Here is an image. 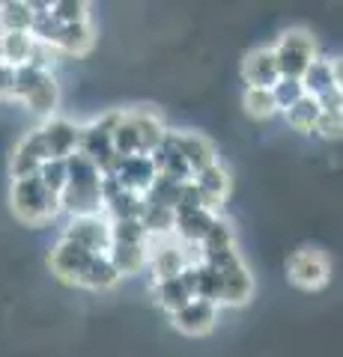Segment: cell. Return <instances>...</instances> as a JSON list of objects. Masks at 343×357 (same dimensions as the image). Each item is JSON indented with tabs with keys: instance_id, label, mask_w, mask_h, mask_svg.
I'll list each match as a JSON object with an SVG mask.
<instances>
[{
	"instance_id": "cell-1",
	"label": "cell",
	"mask_w": 343,
	"mask_h": 357,
	"mask_svg": "<svg viewBox=\"0 0 343 357\" xmlns=\"http://www.w3.org/2000/svg\"><path fill=\"white\" fill-rule=\"evenodd\" d=\"M9 206H13L15 218L27 227H39L54 215H60V197L45 191L36 176L15 178L13 191H9Z\"/></svg>"
},
{
	"instance_id": "cell-2",
	"label": "cell",
	"mask_w": 343,
	"mask_h": 357,
	"mask_svg": "<svg viewBox=\"0 0 343 357\" xmlns=\"http://www.w3.org/2000/svg\"><path fill=\"white\" fill-rule=\"evenodd\" d=\"M206 265L215 268V274H218V280H221L218 304H227V307L248 304L251 295H254V277L248 271V265L242 262L239 250L218 253V256H212V259H206Z\"/></svg>"
},
{
	"instance_id": "cell-3",
	"label": "cell",
	"mask_w": 343,
	"mask_h": 357,
	"mask_svg": "<svg viewBox=\"0 0 343 357\" xmlns=\"http://www.w3.org/2000/svg\"><path fill=\"white\" fill-rule=\"evenodd\" d=\"M119 119H123V110H114V114H105L98 116L93 126L81 128V137H78V152L84 158H90L98 173L102 176H110L117 167V155H114V146H110V131L119 126Z\"/></svg>"
},
{
	"instance_id": "cell-4",
	"label": "cell",
	"mask_w": 343,
	"mask_h": 357,
	"mask_svg": "<svg viewBox=\"0 0 343 357\" xmlns=\"http://www.w3.org/2000/svg\"><path fill=\"white\" fill-rule=\"evenodd\" d=\"M272 54H275V63H278L281 77H293V81H298L307 66L316 60V42L307 30L293 27L281 36L278 48H272Z\"/></svg>"
},
{
	"instance_id": "cell-5",
	"label": "cell",
	"mask_w": 343,
	"mask_h": 357,
	"mask_svg": "<svg viewBox=\"0 0 343 357\" xmlns=\"http://www.w3.org/2000/svg\"><path fill=\"white\" fill-rule=\"evenodd\" d=\"M286 274H290V280L298 289L314 292V289H323L328 283L331 268H328V259L319 250L302 248V250H295L290 259H286Z\"/></svg>"
},
{
	"instance_id": "cell-6",
	"label": "cell",
	"mask_w": 343,
	"mask_h": 357,
	"mask_svg": "<svg viewBox=\"0 0 343 357\" xmlns=\"http://www.w3.org/2000/svg\"><path fill=\"white\" fill-rule=\"evenodd\" d=\"M90 259H93L90 250H84L72 241H60L57 248L48 253V268L57 280L69 283V286H81V277L87 271V265H90Z\"/></svg>"
},
{
	"instance_id": "cell-7",
	"label": "cell",
	"mask_w": 343,
	"mask_h": 357,
	"mask_svg": "<svg viewBox=\"0 0 343 357\" xmlns=\"http://www.w3.org/2000/svg\"><path fill=\"white\" fill-rule=\"evenodd\" d=\"M63 241H72L90 253H108L110 248V223L98 215L90 218H72L63 232Z\"/></svg>"
},
{
	"instance_id": "cell-8",
	"label": "cell",
	"mask_w": 343,
	"mask_h": 357,
	"mask_svg": "<svg viewBox=\"0 0 343 357\" xmlns=\"http://www.w3.org/2000/svg\"><path fill=\"white\" fill-rule=\"evenodd\" d=\"M110 178L129 194L143 197L149 191V185L156 182V167H152L149 155H131V158H119Z\"/></svg>"
},
{
	"instance_id": "cell-9",
	"label": "cell",
	"mask_w": 343,
	"mask_h": 357,
	"mask_svg": "<svg viewBox=\"0 0 343 357\" xmlns=\"http://www.w3.org/2000/svg\"><path fill=\"white\" fill-rule=\"evenodd\" d=\"M173 328L185 333V337H203L215 328L218 321V307L209 304V301H200V298H191L182 310L173 312Z\"/></svg>"
},
{
	"instance_id": "cell-10",
	"label": "cell",
	"mask_w": 343,
	"mask_h": 357,
	"mask_svg": "<svg viewBox=\"0 0 343 357\" xmlns=\"http://www.w3.org/2000/svg\"><path fill=\"white\" fill-rule=\"evenodd\" d=\"M45 161H48V149H45V140H42V131L36 128L15 146L9 170H13V178H27V176H36Z\"/></svg>"
},
{
	"instance_id": "cell-11",
	"label": "cell",
	"mask_w": 343,
	"mask_h": 357,
	"mask_svg": "<svg viewBox=\"0 0 343 357\" xmlns=\"http://www.w3.org/2000/svg\"><path fill=\"white\" fill-rule=\"evenodd\" d=\"M42 131V140H45V149H48V158H69L72 152H78V137H81V128L69 119H48L45 126L39 128Z\"/></svg>"
},
{
	"instance_id": "cell-12",
	"label": "cell",
	"mask_w": 343,
	"mask_h": 357,
	"mask_svg": "<svg viewBox=\"0 0 343 357\" xmlns=\"http://www.w3.org/2000/svg\"><path fill=\"white\" fill-rule=\"evenodd\" d=\"M191 182H194L197 191H200L203 208L215 215V211L221 208V203L227 199V194H230V173L221 164H212V167H206V170L194 173Z\"/></svg>"
},
{
	"instance_id": "cell-13",
	"label": "cell",
	"mask_w": 343,
	"mask_h": 357,
	"mask_svg": "<svg viewBox=\"0 0 343 357\" xmlns=\"http://www.w3.org/2000/svg\"><path fill=\"white\" fill-rule=\"evenodd\" d=\"M242 77L254 89H272L281 81L278 63H275L272 48H254L245 60H242Z\"/></svg>"
},
{
	"instance_id": "cell-14",
	"label": "cell",
	"mask_w": 343,
	"mask_h": 357,
	"mask_svg": "<svg viewBox=\"0 0 343 357\" xmlns=\"http://www.w3.org/2000/svg\"><path fill=\"white\" fill-rule=\"evenodd\" d=\"M173 143H176V149H180V155H182V161L188 164V170H191V176L206 170V167L218 164L215 146L203 137V134H194V131L173 134Z\"/></svg>"
},
{
	"instance_id": "cell-15",
	"label": "cell",
	"mask_w": 343,
	"mask_h": 357,
	"mask_svg": "<svg viewBox=\"0 0 343 357\" xmlns=\"http://www.w3.org/2000/svg\"><path fill=\"white\" fill-rule=\"evenodd\" d=\"M102 206L108 208L110 220H126V218H140L143 211V197L123 191L110 176H102Z\"/></svg>"
},
{
	"instance_id": "cell-16",
	"label": "cell",
	"mask_w": 343,
	"mask_h": 357,
	"mask_svg": "<svg viewBox=\"0 0 343 357\" xmlns=\"http://www.w3.org/2000/svg\"><path fill=\"white\" fill-rule=\"evenodd\" d=\"M149 158H152V167H156V176L170 178V182H176V185L191 182V170H188V164L182 161V155H180V149H176L170 131H168V137L159 143V149L152 152Z\"/></svg>"
},
{
	"instance_id": "cell-17",
	"label": "cell",
	"mask_w": 343,
	"mask_h": 357,
	"mask_svg": "<svg viewBox=\"0 0 343 357\" xmlns=\"http://www.w3.org/2000/svg\"><path fill=\"white\" fill-rule=\"evenodd\" d=\"M66 161V188H75V191H102V173L98 167L84 158L81 152H72Z\"/></svg>"
},
{
	"instance_id": "cell-18",
	"label": "cell",
	"mask_w": 343,
	"mask_h": 357,
	"mask_svg": "<svg viewBox=\"0 0 343 357\" xmlns=\"http://www.w3.org/2000/svg\"><path fill=\"white\" fill-rule=\"evenodd\" d=\"M215 220H218V215H212V211H206V208L173 211V232L188 244H200Z\"/></svg>"
},
{
	"instance_id": "cell-19",
	"label": "cell",
	"mask_w": 343,
	"mask_h": 357,
	"mask_svg": "<svg viewBox=\"0 0 343 357\" xmlns=\"http://www.w3.org/2000/svg\"><path fill=\"white\" fill-rule=\"evenodd\" d=\"M131 128L138 131V143H140V155H152L159 149V143L168 137V128L161 126V119L149 110H135V114H126Z\"/></svg>"
},
{
	"instance_id": "cell-20",
	"label": "cell",
	"mask_w": 343,
	"mask_h": 357,
	"mask_svg": "<svg viewBox=\"0 0 343 357\" xmlns=\"http://www.w3.org/2000/svg\"><path fill=\"white\" fill-rule=\"evenodd\" d=\"M298 81H302L305 96H311V98H323V96L331 93V89H340V81L335 75V66H331V60H314Z\"/></svg>"
},
{
	"instance_id": "cell-21",
	"label": "cell",
	"mask_w": 343,
	"mask_h": 357,
	"mask_svg": "<svg viewBox=\"0 0 343 357\" xmlns=\"http://www.w3.org/2000/svg\"><path fill=\"white\" fill-rule=\"evenodd\" d=\"M105 256L117 268L119 277H129V274H138L147 265V244H117L114 241Z\"/></svg>"
},
{
	"instance_id": "cell-22",
	"label": "cell",
	"mask_w": 343,
	"mask_h": 357,
	"mask_svg": "<svg viewBox=\"0 0 343 357\" xmlns=\"http://www.w3.org/2000/svg\"><path fill=\"white\" fill-rule=\"evenodd\" d=\"M93 27L90 21H81V24H60V33H57V42H54V48H60L66 54H75V57H81L93 48Z\"/></svg>"
},
{
	"instance_id": "cell-23",
	"label": "cell",
	"mask_w": 343,
	"mask_h": 357,
	"mask_svg": "<svg viewBox=\"0 0 343 357\" xmlns=\"http://www.w3.org/2000/svg\"><path fill=\"white\" fill-rule=\"evenodd\" d=\"M119 280L117 268L110 265V259L105 253H93L90 265H87V271L81 277V286L84 289H93V292H105V289H114Z\"/></svg>"
},
{
	"instance_id": "cell-24",
	"label": "cell",
	"mask_w": 343,
	"mask_h": 357,
	"mask_svg": "<svg viewBox=\"0 0 343 357\" xmlns=\"http://www.w3.org/2000/svg\"><path fill=\"white\" fill-rule=\"evenodd\" d=\"M33 45L36 42H33L30 33H0V60L6 66H13V69L27 66Z\"/></svg>"
},
{
	"instance_id": "cell-25",
	"label": "cell",
	"mask_w": 343,
	"mask_h": 357,
	"mask_svg": "<svg viewBox=\"0 0 343 357\" xmlns=\"http://www.w3.org/2000/svg\"><path fill=\"white\" fill-rule=\"evenodd\" d=\"M200 248H203V262L212 259V256H218V253L236 250V236H233V229H230V223L218 218L212 227H209L206 236H203Z\"/></svg>"
},
{
	"instance_id": "cell-26",
	"label": "cell",
	"mask_w": 343,
	"mask_h": 357,
	"mask_svg": "<svg viewBox=\"0 0 343 357\" xmlns=\"http://www.w3.org/2000/svg\"><path fill=\"white\" fill-rule=\"evenodd\" d=\"M152 295H156V304H159L164 312H170V316H173L176 310H182L188 301H191V292H188V289L182 286L180 277L156 283V286H152Z\"/></svg>"
},
{
	"instance_id": "cell-27",
	"label": "cell",
	"mask_w": 343,
	"mask_h": 357,
	"mask_svg": "<svg viewBox=\"0 0 343 357\" xmlns=\"http://www.w3.org/2000/svg\"><path fill=\"white\" fill-rule=\"evenodd\" d=\"M57 102H60V86H57V81H54L51 72L42 75L36 89L24 98V105L33 110V114H51V110L57 107Z\"/></svg>"
},
{
	"instance_id": "cell-28",
	"label": "cell",
	"mask_w": 343,
	"mask_h": 357,
	"mask_svg": "<svg viewBox=\"0 0 343 357\" xmlns=\"http://www.w3.org/2000/svg\"><path fill=\"white\" fill-rule=\"evenodd\" d=\"M30 24H33L30 3H24V0L0 3V27H3V33H30Z\"/></svg>"
},
{
	"instance_id": "cell-29",
	"label": "cell",
	"mask_w": 343,
	"mask_h": 357,
	"mask_svg": "<svg viewBox=\"0 0 343 357\" xmlns=\"http://www.w3.org/2000/svg\"><path fill=\"white\" fill-rule=\"evenodd\" d=\"M284 114H286V122H290L293 131L311 134L314 126H316V119H319V102H316V98H311V96H302L293 107H286Z\"/></svg>"
},
{
	"instance_id": "cell-30",
	"label": "cell",
	"mask_w": 343,
	"mask_h": 357,
	"mask_svg": "<svg viewBox=\"0 0 343 357\" xmlns=\"http://www.w3.org/2000/svg\"><path fill=\"white\" fill-rule=\"evenodd\" d=\"M185 265H188V259L180 248H161L156 256H152V277H156V283L173 280V277L182 274Z\"/></svg>"
},
{
	"instance_id": "cell-31",
	"label": "cell",
	"mask_w": 343,
	"mask_h": 357,
	"mask_svg": "<svg viewBox=\"0 0 343 357\" xmlns=\"http://www.w3.org/2000/svg\"><path fill=\"white\" fill-rule=\"evenodd\" d=\"M138 220H140L143 232H147V238L149 236H164V232H173V211L170 208L143 203V211H140Z\"/></svg>"
},
{
	"instance_id": "cell-32",
	"label": "cell",
	"mask_w": 343,
	"mask_h": 357,
	"mask_svg": "<svg viewBox=\"0 0 343 357\" xmlns=\"http://www.w3.org/2000/svg\"><path fill=\"white\" fill-rule=\"evenodd\" d=\"M110 146H114L117 158H131V155H140V143H138V131L131 128L129 116L123 114L119 126L110 131Z\"/></svg>"
},
{
	"instance_id": "cell-33",
	"label": "cell",
	"mask_w": 343,
	"mask_h": 357,
	"mask_svg": "<svg viewBox=\"0 0 343 357\" xmlns=\"http://www.w3.org/2000/svg\"><path fill=\"white\" fill-rule=\"evenodd\" d=\"M242 105H245V114L254 116V119H269V116L278 114V105H275V98H272V89H254V86H248Z\"/></svg>"
},
{
	"instance_id": "cell-34",
	"label": "cell",
	"mask_w": 343,
	"mask_h": 357,
	"mask_svg": "<svg viewBox=\"0 0 343 357\" xmlns=\"http://www.w3.org/2000/svg\"><path fill=\"white\" fill-rule=\"evenodd\" d=\"M180 188L182 185H176L170 182V178H161L156 176V182L149 185V191L143 194V203H149V206H161V208H176V203H180Z\"/></svg>"
},
{
	"instance_id": "cell-35",
	"label": "cell",
	"mask_w": 343,
	"mask_h": 357,
	"mask_svg": "<svg viewBox=\"0 0 343 357\" xmlns=\"http://www.w3.org/2000/svg\"><path fill=\"white\" fill-rule=\"evenodd\" d=\"M147 244V232H143L138 218L126 220H110V244Z\"/></svg>"
},
{
	"instance_id": "cell-36",
	"label": "cell",
	"mask_w": 343,
	"mask_h": 357,
	"mask_svg": "<svg viewBox=\"0 0 343 357\" xmlns=\"http://www.w3.org/2000/svg\"><path fill=\"white\" fill-rule=\"evenodd\" d=\"M36 178L42 182V188L51 194H63V188H66V161H57V158H48L45 164L39 167V173Z\"/></svg>"
},
{
	"instance_id": "cell-37",
	"label": "cell",
	"mask_w": 343,
	"mask_h": 357,
	"mask_svg": "<svg viewBox=\"0 0 343 357\" xmlns=\"http://www.w3.org/2000/svg\"><path fill=\"white\" fill-rule=\"evenodd\" d=\"M87 6L84 0H57V3H51V15L57 24H81L87 21Z\"/></svg>"
},
{
	"instance_id": "cell-38",
	"label": "cell",
	"mask_w": 343,
	"mask_h": 357,
	"mask_svg": "<svg viewBox=\"0 0 343 357\" xmlns=\"http://www.w3.org/2000/svg\"><path fill=\"white\" fill-rule=\"evenodd\" d=\"M302 96H305L302 81H293V77H281V81L272 86V98H275V105H278V110L293 107Z\"/></svg>"
},
{
	"instance_id": "cell-39",
	"label": "cell",
	"mask_w": 343,
	"mask_h": 357,
	"mask_svg": "<svg viewBox=\"0 0 343 357\" xmlns=\"http://www.w3.org/2000/svg\"><path fill=\"white\" fill-rule=\"evenodd\" d=\"M42 75L45 72H39V69H33V66H18L15 69V81H13V98H24L36 89V84L42 81Z\"/></svg>"
},
{
	"instance_id": "cell-40",
	"label": "cell",
	"mask_w": 343,
	"mask_h": 357,
	"mask_svg": "<svg viewBox=\"0 0 343 357\" xmlns=\"http://www.w3.org/2000/svg\"><path fill=\"white\" fill-rule=\"evenodd\" d=\"M314 131L323 134V137H328V140H335V137H340V131H343V116L335 114V110H319V119H316Z\"/></svg>"
},
{
	"instance_id": "cell-41",
	"label": "cell",
	"mask_w": 343,
	"mask_h": 357,
	"mask_svg": "<svg viewBox=\"0 0 343 357\" xmlns=\"http://www.w3.org/2000/svg\"><path fill=\"white\" fill-rule=\"evenodd\" d=\"M194 208H203L200 191L194 188V182H185V185L180 188V203H176L173 211H194Z\"/></svg>"
},
{
	"instance_id": "cell-42",
	"label": "cell",
	"mask_w": 343,
	"mask_h": 357,
	"mask_svg": "<svg viewBox=\"0 0 343 357\" xmlns=\"http://www.w3.org/2000/svg\"><path fill=\"white\" fill-rule=\"evenodd\" d=\"M13 81H15V69L6 63H0V98L13 96Z\"/></svg>"
},
{
	"instance_id": "cell-43",
	"label": "cell",
	"mask_w": 343,
	"mask_h": 357,
	"mask_svg": "<svg viewBox=\"0 0 343 357\" xmlns=\"http://www.w3.org/2000/svg\"><path fill=\"white\" fill-rule=\"evenodd\" d=\"M0 63H3V60H0Z\"/></svg>"
}]
</instances>
